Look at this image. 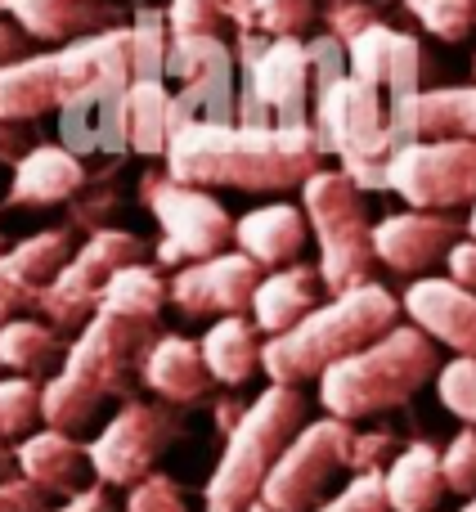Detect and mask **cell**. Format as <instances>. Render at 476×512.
Returning a JSON list of instances; mask_svg holds the SVG:
<instances>
[{
  "mask_svg": "<svg viewBox=\"0 0 476 512\" xmlns=\"http://www.w3.org/2000/svg\"><path fill=\"white\" fill-rule=\"evenodd\" d=\"M382 490H387L391 512H436L445 490L441 472V450L427 441H414L382 468Z\"/></svg>",
  "mask_w": 476,
  "mask_h": 512,
  "instance_id": "cell-28",
  "label": "cell"
},
{
  "mask_svg": "<svg viewBox=\"0 0 476 512\" xmlns=\"http://www.w3.org/2000/svg\"><path fill=\"white\" fill-rule=\"evenodd\" d=\"M27 45H32V41H27L14 23H0V68H5V63H14V59H23Z\"/></svg>",
  "mask_w": 476,
  "mask_h": 512,
  "instance_id": "cell-45",
  "label": "cell"
},
{
  "mask_svg": "<svg viewBox=\"0 0 476 512\" xmlns=\"http://www.w3.org/2000/svg\"><path fill=\"white\" fill-rule=\"evenodd\" d=\"M414 131L418 140H476V86H445V90H423L414 108Z\"/></svg>",
  "mask_w": 476,
  "mask_h": 512,
  "instance_id": "cell-32",
  "label": "cell"
},
{
  "mask_svg": "<svg viewBox=\"0 0 476 512\" xmlns=\"http://www.w3.org/2000/svg\"><path fill=\"white\" fill-rule=\"evenodd\" d=\"M400 301L396 292H387L382 283L364 279L346 292H333L328 301H319L306 319L288 328L279 337L261 342V373L283 387H301L324 369H333L337 360L355 355L360 346H369L373 337H382L387 328H396Z\"/></svg>",
  "mask_w": 476,
  "mask_h": 512,
  "instance_id": "cell-3",
  "label": "cell"
},
{
  "mask_svg": "<svg viewBox=\"0 0 476 512\" xmlns=\"http://www.w3.org/2000/svg\"><path fill=\"white\" fill-rule=\"evenodd\" d=\"M0 512H45V495L23 477L0 481Z\"/></svg>",
  "mask_w": 476,
  "mask_h": 512,
  "instance_id": "cell-41",
  "label": "cell"
},
{
  "mask_svg": "<svg viewBox=\"0 0 476 512\" xmlns=\"http://www.w3.org/2000/svg\"><path fill=\"white\" fill-rule=\"evenodd\" d=\"M405 5L445 45H463L476 32V0H405Z\"/></svg>",
  "mask_w": 476,
  "mask_h": 512,
  "instance_id": "cell-34",
  "label": "cell"
},
{
  "mask_svg": "<svg viewBox=\"0 0 476 512\" xmlns=\"http://www.w3.org/2000/svg\"><path fill=\"white\" fill-rule=\"evenodd\" d=\"M382 189L400 194L414 212H454L476 203V140H409L387 158Z\"/></svg>",
  "mask_w": 476,
  "mask_h": 512,
  "instance_id": "cell-15",
  "label": "cell"
},
{
  "mask_svg": "<svg viewBox=\"0 0 476 512\" xmlns=\"http://www.w3.org/2000/svg\"><path fill=\"white\" fill-rule=\"evenodd\" d=\"M86 185H90V171L72 149H63V144H32L9 167L5 207H59V203H72Z\"/></svg>",
  "mask_w": 476,
  "mask_h": 512,
  "instance_id": "cell-22",
  "label": "cell"
},
{
  "mask_svg": "<svg viewBox=\"0 0 476 512\" xmlns=\"http://www.w3.org/2000/svg\"><path fill=\"white\" fill-rule=\"evenodd\" d=\"M171 135L194 122H238V59L225 36H167Z\"/></svg>",
  "mask_w": 476,
  "mask_h": 512,
  "instance_id": "cell-13",
  "label": "cell"
},
{
  "mask_svg": "<svg viewBox=\"0 0 476 512\" xmlns=\"http://www.w3.org/2000/svg\"><path fill=\"white\" fill-rule=\"evenodd\" d=\"M459 512H476V495H472V499H463V508H459Z\"/></svg>",
  "mask_w": 476,
  "mask_h": 512,
  "instance_id": "cell-47",
  "label": "cell"
},
{
  "mask_svg": "<svg viewBox=\"0 0 476 512\" xmlns=\"http://www.w3.org/2000/svg\"><path fill=\"white\" fill-rule=\"evenodd\" d=\"M72 256L68 230H41L32 239L0 252V324L18 319L23 310H36V297L50 283V274Z\"/></svg>",
  "mask_w": 476,
  "mask_h": 512,
  "instance_id": "cell-23",
  "label": "cell"
},
{
  "mask_svg": "<svg viewBox=\"0 0 476 512\" xmlns=\"http://www.w3.org/2000/svg\"><path fill=\"white\" fill-rule=\"evenodd\" d=\"M400 310L432 342L450 346L463 360H476V292L459 288L454 279H441V274H423L409 283Z\"/></svg>",
  "mask_w": 476,
  "mask_h": 512,
  "instance_id": "cell-20",
  "label": "cell"
},
{
  "mask_svg": "<svg viewBox=\"0 0 476 512\" xmlns=\"http://www.w3.org/2000/svg\"><path fill=\"white\" fill-rule=\"evenodd\" d=\"M301 212L319 243V279L328 292H346L373 270V225L364 212V189L346 171L319 167L301 185Z\"/></svg>",
  "mask_w": 476,
  "mask_h": 512,
  "instance_id": "cell-8",
  "label": "cell"
},
{
  "mask_svg": "<svg viewBox=\"0 0 476 512\" xmlns=\"http://www.w3.org/2000/svg\"><path fill=\"white\" fill-rule=\"evenodd\" d=\"M126 153L162 158L171 140V81L167 77H131L122 99Z\"/></svg>",
  "mask_w": 476,
  "mask_h": 512,
  "instance_id": "cell-29",
  "label": "cell"
},
{
  "mask_svg": "<svg viewBox=\"0 0 476 512\" xmlns=\"http://www.w3.org/2000/svg\"><path fill=\"white\" fill-rule=\"evenodd\" d=\"M436 396H441V405L450 409L454 418L476 427V360L454 355V360L436 373Z\"/></svg>",
  "mask_w": 476,
  "mask_h": 512,
  "instance_id": "cell-36",
  "label": "cell"
},
{
  "mask_svg": "<svg viewBox=\"0 0 476 512\" xmlns=\"http://www.w3.org/2000/svg\"><path fill=\"white\" fill-rule=\"evenodd\" d=\"M247 512H274V508H265V504H261V499H256V504H252V508H247Z\"/></svg>",
  "mask_w": 476,
  "mask_h": 512,
  "instance_id": "cell-48",
  "label": "cell"
},
{
  "mask_svg": "<svg viewBox=\"0 0 476 512\" xmlns=\"http://www.w3.org/2000/svg\"><path fill=\"white\" fill-rule=\"evenodd\" d=\"M319 265H306V261H292V265H279V270L261 274L252 292V324L261 337H279L288 333L297 319H306L310 310L319 306Z\"/></svg>",
  "mask_w": 476,
  "mask_h": 512,
  "instance_id": "cell-26",
  "label": "cell"
},
{
  "mask_svg": "<svg viewBox=\"0 0 476 512\" xmlns=\"http://www.w3.org/2000/svg\"><path fill=\"white\" fill-rule=\"evenodd\" d=\"M14 468L27 486H36L45 499H72L86 490L90 477V454L77 436L59 432V427H32L27 436L14 441Z\"/></svg>",
  "mask_w": 476,
  "mask_h": 512,
  "instance_id": "cell-21",
  "label": "cell"
},
{
  "mask_svg": "<svg viewBox=\"0 0 476 512\" xmlns=\"http://www.w3.org/2000/svg\"><path fill=\"white\" fill-rule=\"evenodd\" d=\"M436 373H441V355L432 337L414 324H396L319 373V405L342 423H360V418L409 405Z\"/></svg>",
  "mask_w": 476,
  "mask_h": 512,
  "instance_id": "cell-4",
  "label": "cell"
},
{
  "mask_svg": "<svg viewBox=\"0 0 476 512\" xmlns=\"http://www.w3.org/2000/svg\"><path fill=\"white\" fill-rule=\"evenodd\" d=\"M99 77H135V32L104 27L95 36L68 41L50 54H23L0 68V117L5 122H36L59 113L77 90Z\"/></svg>",
  "mask_w": 476,
  "mask_h": 512,
  "instance_id": "cell-5",
  "label": "cell"
},
{
  "mask_svg": "<svg viewBox=\"0 0 476 512\" xmlns=\"http://www.w3.org/2000/svg\"><path fill=\"white\" fill-rule=\"evenodd\" d=\"M238 122L247 126H310V50L301 36L238 32Z\"/></svg>",
  "mask_w": 476,
  "mask_h": 512,
  "instance_id": "cell-9",
  "label": "cell"
},
{
  "mask_svg": "<svg viewBox=\"0 0 476 512\" xmlns=\"http://www.w3.org/2000/svg\"><path fill=\"white\" fill-rule=\"evenodd\" d=\"M140 382L158 400H167V405H176V409L203 405V400L212 396V387H216V378L207 373V364H203L198 342H189V337H180V333H158L153 337L149 355H144V364H140Z\"/></svg>",
  "mask_w": 476,
  "mask_h": 512,
  "instance_id": "cell-24",
  "label": "cell"
},
{
  "mask_svg": "<svg viewBox=\"0 0 476 512\" xmlns=\"http://www.w3.org/2000/svg\"><path fill=\"white\" fill-rule=\"evenodd\" d=\"M230 0H167V36H221Z\"/></svg>",
  "mask_w": 476,
  "mask_h": 512,
  "instance_id": "cell-35",
  "label": "cell"
},
{
  "mask_svg": "<svg viewBox=\"0 0 476 512\" xmlns=\"http://www.w3.org/2000/svg\"><path fill=\"white\" fill-rule=\"evenodd\" d=\"M355 427L342 418H315L301 423V432L288 441V450L274 459L270 477L261 486V504L274 512H315L333 490L337 472L351 468Z\"/></svg>",
  "mask_w": 476,
  "mask_h": 512,
  "instance_id": "cell-11",
  "label": "cell"
},
{
  "mask_svg": "<svg viewBox=\"0 0 476 512\" xmlns=\"http://www.w3.org/2000/svg\"><path fill=\"white\" fill-rule=\"evenodd\" d=\"M167 176L198 189L288 194L301 189L324 162L315 126H247L194 122L167 140Z\"/></svg>",
  "mask_w": 476,
  "mask_h": 512,
  "instance_id": "cell-1",
  "label": "cell"
},
{
  "mask_svg": "<svg viewBox=\"0 0 476 512\" xmlns=\"http://www.w3.org/2000/svg\"><path fill=\"white\" fill-rule=\"evenodd\" d=\"M445 265H450V274H445V279H454L459 288L476 292V239L463 234V239L450 248V256H445Z\"/></svg>",
  "mask_w": 476,
  "mask_h": 512,
  "instance_id": "cell-42",
  "label": "cell"
},
{
  "mask_svg": "<svg viewBox=\"0 0 476 512\" xmlns=\"http://www.w3.org/2000/svg\"><path fill=\"white\" fill-rule=\"evenodd\" d=\"M45 512H117V508H113V499H108L104 486H86L81 495L63 499L59 508H45Z\"/></svg>",
  "mask_w": 476,
  "mask_h": 512,
  "instance_id": "cell-44",
  "label": "cell"
},
{
  "mask_svg": "<svg viewBox=\"0 0 476 512\" xmlns=\"http://www.w3.org/2000/svg\"><path fill=\"white\" fill-rule=\"evenodd\" d=\"M463 221L450 212H396L382 216L373 225V256H378L387 270L409 274V279H423L432 265H441L450 248L463 239Z\"/></svg>",
  "mask_w": 476,
  "mask_h": 512,
  "instance_id": "cell-18",
  "label": "cell"
},
{
  "mask_svg": "<svg viewBox=\"0 0 476 512\" xmlns=\"http://www.w3.org/2000/svg\"><path fill=\"white\" fill-rule=\"evenodd\" d=\"M463 230H468V239H476V203H472V212H468V221H463Z\"/></svg>",
  "mask_w": 476,
  "mask_h": 512,
  "instance_id": "cell-46",
  "label": "cell"
},
{
  "mask_svg": "<svg viewBox=\"0 0 476 512\" xmlns=\"http://www.w3.org/2000/svg\"><path fill=\"white\" fill-rule=\"evenodd\" d=\"M41 423V382L0 378V445L27 436Z\"/></svg>",
  "mask_w": 476,
  "mask_h": 512,
  "instance_id": "cell-33",
  "label": "cell"
},
{
  "mask_svg": "<svg viewBox=\"0 0 476 512\" xmlns=\"http://www.w3.org/2000/svg\"><path fill=\"white\" fill-rule=\"evenodd\" d=\"M180 432H185V418L167 400H122V409L104 423V432L86 445L90 477L99 486L131 490L135 481H144L158 468V459L180 441Z\"/></svg>",
  "mask_w": 476,
  "mask_h": 512,
  "instance_id": "cell-12",
  "label": "cell"
},
{
  "mask_svg": "<svg viewBox=\"0 0 476 512\" xmlns=\"http://www.w3.org/2000/svg\"><path fill=\"white\" fill-rule=\"evenodd\" d=\"M306 423V396L301 387L270 382L243 418L225 432V450L216 459L212 477L203 486V512H247L261 499L274 459L288 450V441Z\"/></svg>",
  "mask_w": 476,
  "mask_h": 512,
  "instance_id": "cell-6",
  "label": "cell"
},
{
  "mask_svg": "<svg viewBox=\"0 0 476 512\" xmlns=\"http://www.w3.org/2000/svg\"><path fill=\"white\" fill-rule=\"evenodd\" d=\"M122 512H189L185 490L167 477V472H149L144 481H135L126 490V508Z\"/></svg>",
  "mask_w": 476,
  "mask_h": 512,
  "instance_id": "cell-39",
  "label": "cell"
},
{
  "mask_svg": "<svg viewBox=\"0 0 476 512\" xmlns=\"http://www.w3.org/2000/svg\"><path fill=\"white\" fill-rule=\"evenodd\" d=\"M369 23H373V14L360 5V0H337V5L328 9V27H333L328 36H337L342 45L351 41V36L360 32V27H369Z\"/></svg>",
  "mask_w": 476,
  "mask_h": 512,
  "instance_id": "cell-40",
  "label": "cell"
},
{
  "mask_svg": "<svg viewBox=\"0 0 476 512\" xmlns=\"http://www.w3.org/2000/svg\"><path fill=\"white\" fill-rule=\"evenodd\" d=\"M310 113H315L310 126H315L324 153L337 158V171H346L364 194L382 189L387 158L400 149L387 95L378 86H369V81L342 72V77L324 81L310 95Z\"/></svg>",
  "mask_w": 476,
  "mask_h": 512,
  "instance_id": "cell-7",
  "label": "cell"
},
{
  "mask_svg": "<svg viewBox=\"0 0 476 512\" xmlns=\"http://www.w3.org/2000/svg\"><path fill=\"white\" fill-rule=\"evenodd\" d=\"M131 77H99L86 90L59 108V140L77 158H122L126 153V122H122V99Z\"/></svg>",
  "mask_w": 476,
  "mask_h": 512,
  "instance_id": "cell-19",
  "label": "cell"
},
{
  "mask_svg": "<svg viewBox=\"0 0 476 512\" xmlns=\"http://www.w3.org/2000/svg\"><path fill=\"white\" fill-rule=\"evenodd\" d=\"M27 149H32V140H27V122H5V117H0V162L14 167Z\"/></svg>",
  "mask_w": 476,
  "mask_h": 512,
  "instance_id": "cell-43",
  "label": "cell"
},
{
  "mask_svg": "<svg viewBox=\"0 0 476 512\" xmlns=\"http://www.w3.org/2000/svg\"><path fill=\"white\" fill-rule=\"evenodd\" d=\"M261 265L243 252H216L207 261L180 265L167 279V301L189 319H225L252 306Z\"/></svg>",
  "mask_w": 476,
  "mask_h": 512,
  "instance_id": "cell-17",
  "label": "cell"
},
{
  "mask_svg": "<svg viewBox=\"0 0 476 512\" xmlns=\"http://www.w3.org/2000/svg\"><path fill=\"white\" fill-rule=\"evenodd\" d=\"M63 351H68V337L45 319L18 315L9 324H0V369L9 378L41 382L45 373H54L63 364Z\"/></svg>",
  "mask_w": 476,
  "mask_h": 512,
  "instance_id": "cell-30",
  "label": "cell"
},
{
  "mask_svg": "<svg viewBox=\"0 0 476 512\" xmlns=\"http://www.w3.org/2000/svg\"><path fill=\"white\" fill-rule=\"evenodd\" d=\"M441 472H445V490L450 495L472 499L476 495V427H463L441 454Z\"/></svg>",
  "mask_w": 476,
  "mask_h": 512,
  "instance_id": "cell-37",
  "label": "cell"
},
{
  "mask_svg": "<svg viewBox=\"0 0 476 512\" xmlns=\"http://www.w3.org/2000/svg\"><path fill=\"white\" fill-rule=\"evenodd\" d=\"M203 364L221 387H243L256 369H261V333L247 315H225L198 342Z\"/></svg>",
  "mask_w": 476,
  "mask_h": 512,
  "instance_id": "cell-31",
  "label": "cell"
},
{
  "mask_svg": "<svg viewBox=\"0 0 476 512\" xmlns=\"http://www.w3.org/2000/svg\"><path fill=\"white\" fill-rule=\"evenodd\" d=\"M140 198L153 212L162 239H158V265H180L207 261V256L225 252V243L234 239V216L225 212V203L212 189L185 185V180L167 176V171H149L140 180Z\"/></svg>",
  "mask_w": 476,
  "mask_h": 512,
  "instance_id": "cell-10",
  "label": "cell"
},
{
  "mask_svg": "<svg viewBox=\"0 0 476 512\" xmlns=\"http://www.w3.org/2000/svg\"><path fill=\"white\" fill-rule=\"evenodd\" d=\"M346 68H351V77L369 81V86H378L387 95L400 144L418 140L414 108H418V95H423V50H418V36L396 32V27L373 18L369 27H360L346 41Z\"/></svg>",
  "mask_w": 476,
  "mask_h": 512,
  "instance_id": "cell-16",
  "label": "cell"
},
{
  "mask_svg": "<svg viewBox=\"0 0 476 512\" xmlns=\"http://www.w3.org/2000/svg\"><path fill=\"white\" fill-rule=\"evenodd\" d=\"M144 261V239L131 230H90V239L81 243L59 270L50 274V283L36 297V315L45 324H54L59 333H72L81 328L90 315H95L99 297H104V283L113 279L122 265Z\"/></svg>",
  "mask_w": 476,
  "mask_h": 512,
  "instance_id": "cell-14",
  "label": "cell"
},
{
  "mask_svg": "<svg viewBox=\"0 0 476 512\" xmlns=\"http://www.w3.org/2000/svg\"><path fill=\"white\" fill-rule=\"evenodd\" d=\"M153 337H158V315L99 301L95 315L68 342L63 364L41 382V423L77 436L95 423L104 405L131 400Z\"/></svg>",
  "mask_w": 476,
  "mask_h": 512,
  "instance_id": "cell-2",
  "label": "cell"
},
{
  "mask_svg": "<svg viewBox=\"0 0 476 512\" xmlns=\"http://www.w3.org/2000/svg\"><path fill=\"white\" fill-rule=\"evenodd\" d=\"M310 239L306 212L292 203H265L252 207L247 216L234 221V243L243 256H252L261 270H279V265H292L301 256Z\"/></svg>",
  "mask_w": 476,
  "mask_h": 512,
  "instance_id": "cell-27",
  "label": "cell"
},
{
  "mask_svg": "<svg viewBox=\"0 0 476 512\" xmlns=\"http://www.w3.org/2000/svg\"><path fill=\"white\" fill-rule=\"evenodd\" d=\"M315 512H391L387 490H382V472H355L333 499H324Z\"/></svg>",
  "mask_w": 476,
  "mask_h": 512,
  "instance_id": "cell-38",
  "label": "cell"
},
{
  "mask_svg": "<svg viewBox=\"0 0 476 512\" xmlns=\"http://www.w3.org/2000/svg\"><path fill=\"white\" fill-rule=\"evenodd\" d=\"M0 9L27 41L68 45L104 32V27H117V5L108 0H0Z\"/></svg>",
  "mask_w": 476,
  "mask_h": 512,
  "instance_id": "cell-25",
  "label": "cell"
},
{
  "mask_svg": "<svg viewBox=\"0 0 476 512\" xmlns=\"http://www.w3.org/2000/svg\"><path fill=\"white\" fill-rule=\"evenodd\" d=\"M0 252H5V239H0Z\"/></svg>",
  "mask_w": 476,
  "mask_h": 512,
  "instance_id": "cell-49",
  "label": "cell"
}]
</instances>
